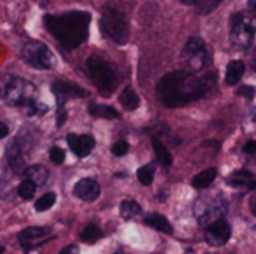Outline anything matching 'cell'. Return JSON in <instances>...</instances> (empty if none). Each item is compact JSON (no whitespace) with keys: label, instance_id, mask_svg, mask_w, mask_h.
I'll list each match as a JSON object with an SVG mask.
<instances>
[{"label":"cell","instance_id":"cell-23","mask_svg":"<svg viewBox=\"0 0 256 254\" xmlns=\"http://www.w3.org/2000/svg\"><path fill=\"white\" fill-rule=\"evenodd\" d=\"M118 99H120L122 106H124L126 110H129V112H132V110H136L140 106V96L136 94V92L132 91L131 87L124 89Z\"/></svg>","mask_w":256,"mask_h":254},{"label":"cell","instance_id":"cell-16","mask_svg":"<svg viewBox=\"0 0 256 254\" xmlns=\"http://www.w3.org/2000/svg\"><path fill=\"white\" fill-rule=\"evenodd\" d=\"M244 70H246V66H244L242 61H239V59H236V61H230L228 66H226V73H225L226 84H228V85H236L237 82L242 78Z\"/></svg>","mask_w":256,"mask_h":254},{"label":"cell","instance_id":"cell-10","mask_svg":"<svg viewBox=\"0 0 256 254\" xmlns=\"http://www.w3.org/2000/svg\"><path fill=\"white\" fill-rule=\"evenodd\" d=\"M230 225L225 220H216L206 228V241L211 246H225L230 239Z\"/></svg>","mask_w":256,"mask_h":254},{"label":"cell","instance_id":"cell-31","mask_svg":"<svg viewBox=\"0 0 256 254\" xmlns=\"http://www.w3.org/2000/svg\"><path fill=\"white\" fill-rule=\"evenodd\" d=\"M112 152H114V155H117V157L126 155V153L129 152V145H128V141H117L114 146H112Z\"/></svg>","mask_w":256,"mask_h":254},{"label":"cell","instance_id":"cell-2","mask_svg":"<svg viewBox=\"0 0 256 254\" xmlns=\"http://www.w3.org/2000/svg\"><path fill=\"white\" fill-rule=\"evenodd\" d=\"M89 21H91V14L82 10H74L60 16L48 14L44 17L48 30L66 49H77L82 42H86L89 33Z\"/></svg>","mask_w":256,"mask_h":254},{"label":"cell","instance_id":"cell-12","mask_svg":"<svg viewBox=\"0 0 256 254\" xmlns=\"http://www.w3.org/2000/svg\"><path fill=\"white\" fill-rule=\"evenodd\" d=\"M253 33H254V28L251 26L246 19H242L240 23L230 26V38H232L234 44L239 45V47H248V45L253 42Z\"/></svg>","mask_w":256,"mask_h":254},{"label":"cell","instance_id":"cell-36","mask_svg":"<svg viewBox=\"0 0 256 254\" xmlns=\"http://www.w3.org/2000/svg\"><path fill=\"white\" fill-rule=\"evenodd\" d=\"M251 213H253L254 216H256V197H254L253 200H251Z\"/></svg>","mask_w":256,"mask_h":254},{"label":"cell","instance_id":"cell-37","mask_svg":"<svg viewBox=\"0 0 256 254\" xmlns=\"http://www.w3.org/2000/svg\"><path fill=\"white\" fill-rule=\"evenodd\" d=\"M182 3H196V0H182Z\"/></svg>","mask_w":256,"mask_h":254},{"label":"cell","instance_id":"cell-20","mask_svg":"<svg viewBox=\"0 0 256 254\" xmlns=\"http://www.w3.org/2000/svg\"><path fill=\"white\" fill-rule=\"evenodd\" d=\"M214 178H216V169H206L202 173L197 174V176H194L192 187L197 188V190H202V188H208L214 181Z\"/></svg>","mask_w":256,"mask_h":254},{"label":"cell","instance_id":"cell-5","mask_svg":"<svg viewBox=\"0 0 256 254\" xmlns=\"http://www.w3.org/2000/svg\"><path fill=\"white\" fill-rule=\"evenodd\" d=\"M35 96H37V89L34 84H30L24 78H10L6 85V92L4 98L9 105L12 106H24L34 103Z\"/></svg>","mask_w":256,"mask_h":254},{"label":"cell","instance_id":"cell-38","mask_svg":"<svg viewBox=\"0 0 256 254\" xmlns=\"http://www.w3.org/2000/svg\"><path fill=\"white\" fill-rule=\"evenodd\" d=\"M2 192H4V183L0 181V195H2Z\"/></svg>","mask_w":256,"mask_h":254},{"label":"cell","instance_id":"cell-21","mask_svg":"<svg viewBox=\"0 0 256 254\" xmlns=\"http://www.w3.org/2000/svg\"><path fill=\"white\" fill-rule=\"evenodd\" d=\"M152 143H154V150H155V155H157L158 162H160L164 167L171 166V164H172V157H171V153H169V150L166 148L164 143H162L160 139H157V138H154Z\"/></svg>","mask_w":256,"mask_h":254},{"label":"cell","instance_id":"cell-32","mask_svg":"<svg viewBox=\"0 0 256 254\" xmlns=\"http://www.w3.org/2000/svg\"><path fill=\"white\" fill-rule=\"evenodd\" d=\"M239 94L248 96V98H253V96H254V89L251 87V85H246V87H240Z\"/></svg>","mask_w":256,"mask_h":254},{"label":"cell","instance_id":"cell-8","mask_svg":"<svg viewBox=\"0 0 256 254\" xmlns=\"http://www.w3.org/2000/svg\"><path fill=\"white\" fill-rule=\"evenodd\" d=\"M223 213H225V206H223L222 200L200 199L199 204H197V220L204 227H208L212 221L220 220Z\"/></svg>","mask_w":256,"mask_h":254},{"label":"cell","instance_id":"cell-27","mask_svg":"<svg viewBox=\"0 0 256 254\" xmlns=\"http://www.w3.org/2000/svg\"><path fill=\"white\" fill-rule=\"evenodd\" d=\"M223 0H196V7L199 14H209L222 3Z\"/></svg>","mask_w":256,"mask_h":254},{"label":"cell","instance_id":"cell-14","mask_svg":"<svg viewBox=\"0 0 256 254\" xmlns=\"http://www.w3.org/2000/svg\"><path fill=\"white\" fill-rule=\"evenodd\" d=\"M100 192H102L100 190V185L94 180H91V178H84V180H80L75 185V195L82 200H88V202H92V200L98 199Z\"/></svg>","mask_w":256,"mask_h":254},{"label":"cell","instance_id":"cell-34","mask_svg":"<svg viewBox=\"0 0 256 254\" xmlns=\"http://www.w3.org/2000/svg\"><path fill=\"white\" fill-rule=\"evenodd\" d=\"M244 152L246 153H256V141H250L244 145Z\"/></svg>","mask_w":256,"mask_h":254},{"label":"cell","instance_id":"cell-15","mask_svg":"<svg viewBox=\"0 0 256 254\" xmlns=\"http://www.w3.org/2000/svg\"><path fill=\"white\" fill-rule=\"evenodd\" d=\"M7 160H9L10 167L14 171H21L24 166V159H23V152H21V146L18 141H10L7 146Z\"/></svg>","mask_w":256,"mask_h":254},{"label":"cell","instance_id":"cell-1","mask_svg":"<svg viewBox=\"0 0 256 254\" xmlns=\"http://www.w3.org/2000/svg\"><path fill=\"white\" fill-rule=\"evenodd\" d=\"M211 89H214V73H209L204 78H197L186 71H171L162 77L157 84V94L162 105L168 108H174L194 99L204 98Z\"/></svg>","mask_w":256,"mask_h":254},{"label":"cell","instance_id":"cell-30","mask_svg":"<svg viewBox=\"0 0 256 254\" xmlns=\"http://www.w3.org/2000/svg\"><path fill=\"white\" fill-rule=\"evenodd\" d=\"M49 157H51V160L54 164H63L64 162V152L60 148V146H54V148H51V152H49Z\"/></svg>","mask_w":256,"mask_h":254},{"label":"cell","instance_id":"cell-6","mask_svg":"<svg viewBox=\"0 0 256 254\" xmlns=\"http://www.w3.org/2000/svg\"><path fill=\"white\" fill-rule=\"evenodd\" d=\"M23 59L30 66L37 68V70H51L54 64L52 52L49 51V47L46 44L38 40H30L23 47Z\"/></svg>","mask_w":256,"mask_h":254},{"label":"cell","instance_id":"cell-24","mask_svg":"<svg viewBox=\"0 0 256 254\" xmlns=\"http://www.w3.org/2000/svg\"><path fill=\"white\" fill-rule=\"evenodd\" d=\"M120 214L124 218H134L142 214V206L136 200H124L120 204Z\"/></svg>","mask_w":256,"mask_h":254},{"label":"cell","instance_id":"cell-35","mask_svg":"<svg viewBox=\"0 0 256 254\" xmlns=\"http://www.w3.org/2000/svg\"><path fill=\"white\" fill-rule=\"evenodd\" d=\"M7 134H9V127H7L6 124H2V122H0V139H2V138H6Z\"/></svg>","mask_w":256,"mask_h":254},{"label":"cell","instance_id":"cell-26","mask_svg":"<svg viewBox=\"0 0 256 254\" xmlns=\"http://www.w3.org/2000/svg\"><path fill=\"white\" fill-rule=\"evenodd\" d=\"M35 190H37V185H35L34 181H30V180H24L23 183L18 187V195H20L21 199H24V200H30L32 197L35 195Z\"/></svg>","mask_w":256,"mask_h":254},{"label":"cell","instance_id":"cell-17","mask_svg":"<svg viewBox=\"0 0 256 254\" xmlns=\"http://www.w3.org/2000/svg\"><path fill=\"white\" fill-rule=\"evenodd\" d=\"M254 181V176L250 173V171H236V173H232V176L226 178V183L232 185V187H248L251 188V185H253Z\"/></svg>","mask_w":256,"mask_h":254},{"label":"cell","instance_id":"cell-33","mask_svg":"<svg viewBox=\"0 0 256 254\" xmlns=\"http://www.w3.org/2000/svg\"><path fill=\"white\" fill-rule=\"evenodd\" d=\"M60 254H78V246H66Z\"/></svg>","mask_w":256,"mask_h":254},{"label":"cell","instance_id":"cell-29","mask_svg":"<svg viewBox=\"0 0 256 254\" xmlns=\"http://www.w3.org/2000/svg\"><path fill=\"white\" fill-rule=\"evenodd\" d=\"M136 176H138L140 183L148 187V185H152V181H154V167L152 166L140 167L138 173H136Z\"/></svg>","mask_w":256,"mask_h":254},{"label":"cell","instance_id":"cell-3","mask_svg":"<svg viewBox=\"0 0 256 254\" xmlns=\"http://www.w3.org/2000/svg\"><path fill=\"white\" fill-rule=\"evenodd\" d=\"M88 71L91 75V80L94 82V85L104 96L110 94L118 82V75L115 68L104 59L98 58V56H91L88 59Z\"/></svg>","mask_w":256,"mask_h":254},{"label":"cell","instance_id":"cell-11","mask_svg":"<svg viewBox=\"0 0 256 254\" xmlns=\"http://www.w3.org/2000/svg\"><path fill=\"white\" fill-rule=\"evenodd\" d=\"M52 92L60 98V106H63L68 98H86L88 96L86 89H82L80 85L74 84V82H66V80L54 82Z\"/></svg>","mask_w":256,"mask_h":254},{"label":"cell","instance_id":"cell-22","mask_svg":"<svg viewBox=\"0 0 256 254\" xmlns=\"http://www.w3.org/2000/svg\"><path fill=\"white\" fill-rule=\"evenodd\" d=\"M89 113L92 117H98V119H118L120 117V113L117 110L104 105H91L89 106Z\"/></svg>","mask_w":256,"mask_h":254},{"label":"cell","instance_id":"cell-18","mask_svg":"<svg viewBox=\"0 0 256 254\" xmlns=\"http://www.w3.org/2000/svg\"><path fill=\"white\" fill-rule=\"evenodd\" d=\"M145 225H148L150 228H155V230H158V232H164V234H172L171 223H169L162 214H157V213L148 214V216L145 218Z\"/></svg>","mask_w":256,"mask_h":254},{"label":"cell","instance_id":"cell-19","mask_svg":"<svg viewBox=\"0 0 256 254\" xmlns=\"http://www.w3.org/2000/svg\"><path fill=\"white\" fill-rule=\"evenodd\" d=\"M26 180H30V181H34L37 187H42V185L48 181V178H49V171L46 169L44 166H30L26 169Z\"/></svg>","mask_w":256,"mask_h":254},{"label":"cell","instance_id":"cell-28","mask_svg":"<svg viewBox=\"0 0 256 254\" xmlns=\"http://www.w3.org/2000/svg\"><path fill=\"white\" fill-rule=\"evenodd\" d=\"M54 202H56V195H54V193H46V195H42L40 199L35 202V209L40 211V213L42 211H48L54 206Z\"/></svg>","mask_w":256,"mask_h":254},{"label":"cell","instance_id":"cell-9","mask_svg":"<svg viewBox=\"0 0 256 254\" xmlns=\"http://www.w3.org/2000/svg\"><path fill=\"white\" fill-rule=\"evenodd\" d=\"M51 235L49 228H42V227H32V228H24L23 232H20V244L23 246L24 251H32V249L38 248V246L46 244V237Z\"/></svg>","mask_w":256,"mask_h":254},{"label":"cell","instance_id":"cell-39","mask_svg":"<svg viewBox=\"0 0 256 254\" xmlns=\"http://www.w3.org/2000/svg\"><path fill=\"white\" fill-rule=\"evenodd\" d=\"M4 253V248H2V246H0V254H2Z\"/></svg>","mask_w":256,"mask_h":254},{"label":"cell","instance_id":"cell-4","mask_svg":"<svg viewBox=\"0 0 256 254\" xmlns=\"http://www.w3.org/2000/svg\"><path fill=\"white\" fill-rule=\"evenodd\" d=\"M102 30L108 38L117 44H126L129 38V24L124 12L115 7H106L102 16Z\"/></svg>","mask_w":256,"mask_h":254},{"label":"cell","instance_id":"cell-7","mask_svg":"<svg viewBox=\"0 0 256 254\" xmlns=\"http://www.w3.org/2000/svg\"><path fill=\"white\" fill-rule=\"evenodd\" d=\"M182 59L188 70L192 71H199L204 68L208 54H206V45L199 37H192L188 38V42L185 44L182 52Z\"/></svg>","mask_w":256,"mask_h":254},{"label":"cell","instance_id":"cell-25","mask_svg":"<svg viewBox=\"0 0 256 254\" xmlns=\"http://www.w3.org/2000/svg\"><path fill=\"white\" fill-rule=\"evenodd\" d=\"M102 237V230H100V227H96V225H88V227L82 230L80 234V239L84 242H89V244H92V242H96L98 239Z\"/></svg>","mask_w":256,"mask_h":254},{"label":"cell","instance_id":"cell-13","mask_svg":"<svg viewBox=\"0 0 256 254\" xmlns=\"http://www.w3.org/2000/svg\"><path fill=\"white\" fill-rule=\"evenodd\" d=\"M66 141H68V146L72 148V152L77 157H88L89 153L92 152V148H94V139L88 134H84V136L68 134Z\"/></svg>","mask_w":256,"mask_h":254}]
</instances>
